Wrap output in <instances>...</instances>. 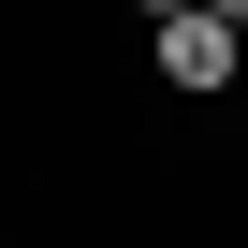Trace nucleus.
<instances>
[{
	"label": "nucleus",
	"mask_w": 248,
	"mask_h": 248,
	"mask_svg": "<svg viewBox=\"0 0 248 248\" xmlns=\"http://www.w3.org/2000/svg\"><path fill=\"white\" fill-rule=\"evenodd\" d=\"M146 73H161L175 102H233V73H248V30H219L204 0H190V15H146Z\"/></svg>",
	"instance_id": "1"
},
{
	"label": "nucleus",
	"mask_w": 248,
	"mask_h": 248,
	"mask_svg": "<svg viewBox=\"0 0 248 248\" xmlns=\"http://www.w3.org/2000/svg\"><path fill=\"white\" fill-rule=\"evenodd\" d=\"M117 15H190V0H117Z\"/></svg>",
	"instance_id": "2"
},
{
	"label": "nucleus",
	"mask_w": 248,
	"mask_h": 248,
	"mask_svg": "<svg viewBox=\"0 0 248 248\" xmlns=\"http://www.w3.org/2000/svg\"><path fill=\"white\" fill-rule=\"evenodd\" d=\"M204 15H219V30H248V0H204Z\"/></svg>",
	"instance_id": "3"
}]
</instances>
